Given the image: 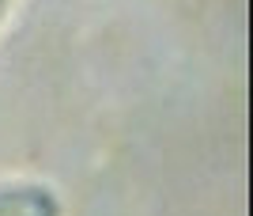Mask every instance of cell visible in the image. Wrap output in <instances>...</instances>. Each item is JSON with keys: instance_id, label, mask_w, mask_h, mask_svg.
Listing matches in <instances>:
<instances>
[{"instance_id": "6da1fadb", "label": "cell", "mask_w": 253, "mask_h": 216, "mask_svg": "<svg viewBox=\"0 0 253 216\" xmlns=\"http://www.w3.org/2000/svg\"><path fill=\"white\" fill-rule=\"evenodd\" d=\"M0 216H57L53 201L38 190H0Z\"/></svg>"}]
</instances>
